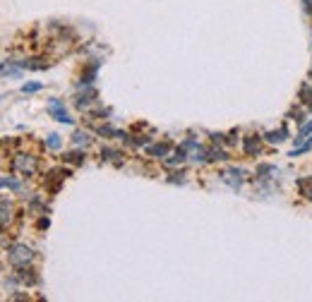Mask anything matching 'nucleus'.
Masks as SVG:
<instances>
[{"instance_id":"1","label":"nucleus","mask_w":312,"mask_h":302,"mask_svg":"<svg viewBox=\"0 0 312 302\" xmlns=\"http://www.w3.org/2000/svg\"><path fill=\"white\" fill-rule=\"evenodd\" d=\"M7 257H10V262L15 266H29L34 262V249L27 245H12L10 252H7Z\"/></svg>"},{"instance_id":"2","label":"nucleus","mask_w":312,"mask_h":302,"mask_svg":"<svg viewBox=\"0 0 312 302\" xmlns=\"http://www.w3.org/2000/svg\"><path fill=\"white\" fill-rule=\"evenodd\" d=\"M48 113H51V118L58 120V122H65V125L74 122L72 115L68 113V108H65V103H63V101H58V98H51V101H48Z\"/></svg>"},{"instance_id":"3","label":"nucleus","mask_w":312,"mask_h":302,"mask_svg":"<svg viewBox=\"0 0 312 302\" xmlns=\"http://www.w3.org/2000/svg\"><path fill=\"white\" fill-rule=\"evenodd\" d=\"M12 168L17 170V173H22V175H34L38 168V163H36V158L34 156H17L15 161H12Z\"/></svg>"},{"instance_id":"4","label":"nucleus","mask_w":312,"mask_h":302,"mask_svg":"<svg viewBox=\"0 0 312 302\" xmlns=\"http://www.w3.org/2000/svg\"><path fill=\"white\" fill-rule=\"evenodd\" d=\"M221 178H223V182H226V185H231V187H240V185L245 182V170L226 168L223 173H221Z\"/></svg>"},{"instance_id":"5","label":"nucleus","mask_w":312,"mask_h":302,"mask_svg":"<svg viewBox=\"0 0 312 302\" xmlns=\"http://www.w3.org/2000/svg\"><path fill=\"white\" fill-rule=\"evenodd\" d=\"M15 281H19V283H24V285H36L38 276H36V271H32L27 266H19V271L15 273Z\"/></svg>"},{"instance_id":"6","label":"nucleus","mask_w":312,"mask_h":302,"mask_svg":"<svg viewBox=\"0 0 312 302\" xmlns=\"http://www.w3.org/2000/svg\"><path fill=\"white\" fill-rule=\"evenodd\" d=\"M259 144H262V139L259 137H247L245 142H243V151L245 153H250V156H255L259 151Z\"/></svg>"},{"instance_id":"7","label":"nucleus","mask_w":312,"mask_h":302,"mask_svg":"<svg viewBox=\"0 0 312 302\" xmlns=\"http://www.w3.org/2000/svg\"><path fill=\"white\" fill-rule=\"evenodd\" d=\"M10 221H12V204L2 199V202H0V223L5 226V223H10Z\"/></svg>"},{"instance_id":"8","label":"nucleus","mask_w":312,"mask_h":302,"mask_svg":"<svg viewBox=\"0 0 312 302\" xmlns=\"http://www.w3.org/2000/svg\"><path fill=\"white\" fill-rule=\"evenodd\" d=\"M171 151V144H151V147H147V153L149 156H161V158H166V153Z\"/></svg>"},{"instance_id":"9","label":"nucleus","mask_w":312,"mask_h":302,"mask_svg":"<svg viewBox=\"0 0 312 302\" xmlns=\"http://www.w3.org/2000/svg\"><path fill=\"white\" fill-rule=\"evenodd\" d=\"M286 137H288L286 127H281V130H274V132H267V134H264V139H267V142H272V144H278V142H283Z\"/></svg>"},{"instance_id":"10","label":"nucleus","mask_w":312,"mask_h":302,"mask_svg":"<svg viewBox=\"0 0 312 302\" xmlns=\"http://www.w3.org/2000/svg\"><path fill=\"white\" fill-rule=\"evenodd\" d=\"M298 189H300L303 197L312 199V178H300V180H298Z\"/></svg>"},{"instance_id":"11","label":"nucleus","mask_w":312,"mask_h":302,"mask_svg":"<svg viewBox=\"0 0 312 302\" xmlns=\"http://www.w3.org/2000/svg\"><path fill=\"white\" fill-rule=\"evenodd\" d=\"M300 101H305V106L312 108V87L310 84H303L300 87Z\"/></svg>"},{"instance_id":"12","label":"nucleus","mask_w":312,"mask_h":302,"mask_svg":"<svg viewBox=\"0 0 312 302\" xmlns=\"http://www.w3.org/2000/svg\"><path fill=\"white\" fill-rule=\"evenodd\" d=\"M82 161H84V153H82V151L65 153V163H74V166H77V163H82Z\"/></svg>"},{"instance_id":"13","label":"nucleus","mask_w":312,"mask_h":302,"mask_svg":"<svg viewBox=\"0 0 312 302\" xmlns=\"http://www.w3.org/2000/svg\"><path fill=\"white\" fill-rule=\"evenodd\" d=\"M308 134H312V120H308V122L300 125V130H298V142H303Z\"/></svg>"},{"instance_id":"14","label":"nucleus","mask_w":312,"mask_h":302,"mask_svg":"<svg viewBox=\"0 0 312 302\" xmlns=\"http://www.w3.org/2000/svg\"><path fill=\"white\" fill-rule=\"evenodd\" d=\"M101 156H104L106 161H115V163L120 161V151H115V149H104L101 151Z\"/></svg>"},{"instance_id":"15","label":"nucleus","mask_w":312,"mask_h":302,"mask_svg":"<svg viewBox=\"0 0 312 302\" xmlns=\"http://www.w3.org/2000/svg\"><path fill=\"white\" fill-rule=\"evenodd\" d=\"M46 147H48V149H60V137H58V134H51V137H48V139H46Z\"/></svg>"},{"instance_id":"16","label":"nucleus","mask_w":312,"mask_h":302,"mask_svg":"<svg viewBox=\"0 0 312 302\" xmlns=\"http://www.w3.org/2000/svg\"><path fill=\"white\" fill-rule=\"evenodd\" d=\"M89 142V134L87 132H74V144L77 147H82V144H87Z\"/></svg>"},{"instance_id":"17","label":"nucleus","mask_w":312,"mask_h":302,"mask_svg":"<svg viewBox=\"0 0 312 302\" xmlns=\"http://www.w3.org/2000/svg\"><path fill=\"white\" fill-rule=\"evenodd\" d=\"M0 185H2V187H10V189H19V187H22L17 180H10V178H2V180H0Z\"/></svg>"},{"instance_id":"18","label":"nucleus","mask_w":312,"mask_h":302,"mask_svg":"<svg viewBox=\"0 0 312 302\" xmlns=\"http://www.w3.org/2000/svg\"><path fill=\"white\" fill-rule=\"evenodd\" d=\"M38 89H41V82H32V84H24L22 87L24 94H32V91H38Z\"/></svg>"},{"instance_id":"19","label":"nucleus","mask_w":312,"mask_h":302,"mask_svg":"<svg viewBox=\"0 0 312 302\" xmlns=\"http://www.w3.org/2000/svg\"><path fill=\"white\" fill-rule=\"evenodd\" d=\"M310 149H312V137L308 139V142H305V144H303V147H300V149L293 151V156H298V153H305V151H310Z\"/></svg>"},{"instance_id":"20","label":"nucleus","mask_w":312,"mask_h":302,"mask_svg":"<svg viewBox=\"0 0 312 302\" xmlns=\"http://www.w3.org/2000/svg\"><path fill=\"white\" fill-rule=\"evenodd\" d=\"M310 77H312V70H310Z\"/></svg>"}]
</instances>
